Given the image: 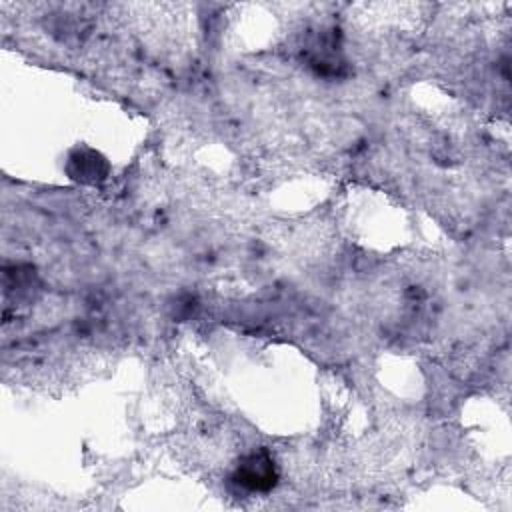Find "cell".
I'll list each match as a JSON object with an SVG mask.
<instances>
[{"label": "cell", "mask_w": 512, "mask_h": 512, "mask_svg": "<svg viewBox=\"0 0 512 512\" xmlns=\"http://www.w3.org/2000/svg\"><path fill=\"white\" fill-rule=\"evenodd\" d=\"M278 472L272 456L266 450H258L240 460L234 470V482L250 492H268L276 486Z\"/></svg>", "instance_id": "obj_1"}]
</instances>
